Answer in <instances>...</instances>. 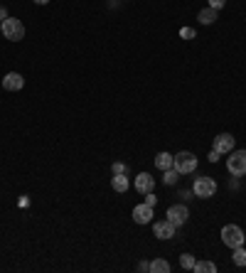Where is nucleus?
<instances>
[{
  "label": "nucleus",
  "mask_w": 246,
  "mask_h": 273,
  "mask_svg": "<svg viewBox=\"0 0 246 273\" xmlns=\"http://www.w3.org/2000/svg\"><path fill=\"white\" fill-rule=\"evenodd\" d=\"M126 172H128V167L123 163H113V175H126Z\"/></svg>",
  "instance_id": "nucleus-20"
},
{
  "label": "nucleus",
  "mask_w": 246,
  "mask_h": 273,
  "mask_svg": "<svg viewBox=\"0 0 246 273\" xmlns=\"http://www.w3.org/2000/svg\"><path fill=\"white\" fill-rule=\"evenodd\" d=\"M180 37H185V40H192V37H194V30H192V27H182V30H180Z\"/></svg>",
  "instance_id": "nucleus-21"
},
{
  "label": "nucleus",
  "mask_w": 246,
  "mask_h": 273,
  "mask_svg": "<svg viewBox=\"0 0 246 273\" xmlns=\"http://www.w3.org/2000/svg\"><path fill=\"white\" fill-rule=\"evenodd\" d=\"M177 177H180V172H177L175 167L165 170V185H175V182H177Z\"/></svg>",
  "instance_id": "nucleus-19"
},
{
  "label": "nucleus",
  "mask_w": 246,
  "mask_h": 273,
  "mask_svg": "<svg viewBox=\"0 0 246 273\" xmlns=\"http://www.w3.org/2000/svg\"><path fill=\"white\" fill-rule=\"evenodd\" d=\"M192 271H197V273H217V266L212 261H197Z\"/></svg>",
  "instance_id": "nucleus-15"
},
{
  "label": "nucleus",
  "mask_w": 246,
  "mask_h": 273,
  "mask_svg": "<svg viewBox=\"0 0 246 273\" xmlns=\"http://www.w3.org/2000/svg\"><path fill=\"white\" fill-rule=\"evenodd\" d=\"M0 30H3V37L10 40V42H20L25 37V25L18 18H5L0 23Z\"/></svg>",
  "instance_id": "nucleus-1"
},
{
  "label": "nucleus",
  "mask_w": 246,
  "mask_h": 273,
  "mask_svg": "<svg viewBox=\"0 0 246 273\" xmlns=\"http://www.w3.org/2000/svg\"><path fill=\"white\" fill-rule=\"evenodd\" d=\"M133 221H136V224H150V221H153V207H148L145 202L138 204V207L133 209Z\"/></svg>",
  "instance_id": "nucleus-9"
},
{
  "label": "nucleus",
  "mask_w": 246,
  "mask_h": 273,
  "mask_svg": "<svg viewBox=\"0 0 246 273\" xmlns=\"http://www.w3.org/2000/svg\"><path fill=\"white\" fill-rule=\"evenodd\" d=\"M187 217H190V209L185 204H172L167 209V221H172L175 226H182L187 221Z\"/></svg>",
  "instance_id": "nucleus-6"
},
{
  "label": "nucleus",
  "mask_w": 246,
  "mask_h": 273,
  "mask_svg": "<svg viewBox=\"0 0 246 273\" xmlns=\"http://www.w3.org/2000/svg\"><path fill=\"white\" fill-rule=\"evenodd\" d=\"M244 231H241V226H236V224H226V226H221V241L229 246V248H236V246H244Z\"/></svg>",
  "instance_id": "nucleus-4"
},
{
  "label": "nucleus",
  "mask_w": 246,
  "mask_h": 273,
  "mask_svg": "<svg viewBox=\"0 0 246 273\" xmlns=\"http://www.w3.org/2000/svg\"><path fill=\"white\" fill-rule=\"evenodd\" d=\"M145 204H148V207H155V204H158V197H155L153 192H145Z\"/></svg>",
  "instance_id": "nucleus-22"
},
{
  "label": "nucleus",
  "mask_w": 246,
  "mask_h": 273,
  "mask_svg": "<svg viewBox=\"0 0 246 273\" xmlns=\"http://www.w3.org/2000/svg\"><path fill=\"white\" fill-rule=\"evenodd\" d=\"M231 258H234V263H236V266H246V251H244V246H236Z\"/></svg>",
  "instance_id": "nucleus-17"
},
{
  "label": "nucleus",
  "mask_w": 246,
  "mask_h": 273,
  "mask_svg": "<svg viewBox=\"0 0 246 273\" xmlns=\"http://www.w3.org/2000/svg\"><path fill=\"white\" fill-rule=\"evenodd\" d=\"M172 167L180 172V175H190V172H194L197 170V158L192 155V153H177L175 158H172Z\"/></svg>",
  "instance_id": "nucleus-3"
},
{
  "label": "nucleus",
  "mask_w": 246,
  "mask_h": 273,
  "mask_svg": "<svg viewBox=\"0 0 246 273\" xmlns=\"http://www.w3.org/2000/svg\"><path fill=\"white\" fill-rule=\"evenodd\" d=\"M219 158H221V155H219V153H217V150L212 148V153H209V163H217Z\"/></svg>",
  "instance_id": "nucleus-24"
},
{
  "label": "nucleus",
  "mask_w": 246,
  "mask_h": 273,
  "mask_svg": "<svg viewBox=\"0 0 246 273\" xmlns=\"http://www.w3.org/2000/svg\"><path fill=\"white\" fill-rule=\"evenodd\" d=\"M111 187H113L116 192H126V190H128V177H126V175H113Z\"/></svg>",
  "instance_id": "nucleus-14"
},
{
  "label": "nucleus",
  "mask_w": 246,
  "mask_h": 273,
  "mask_svg": "<svg viewBox=\"0 0 246 273\" xmlns=\"http://www.w3.org/2000/svg\"><path fill=\"white\" fill-rule=\"evenodd\" d=\"M226 170H229L234 177L246 175V150H231L229 158H226Z\"/></svg>",
  "instance_id": "nucleus-2"
},
{
  "label": "nucleus",
  "mask_w": 246,
  "mask_h": 273,
  "mask_svg": "<svg viewBox=\"0 0 246 273\" xmlns=\"http://www.w3.org/2000/svg\"><path fill=\"white\" fill-rule=\"evenodd\" d=\"M32 3H37V5H47L50 0H32Z\"/></svg>",
  "instance_id": "nucleus-27"
},
{
  "label": "nucleus",
  "mask_w": 246,
  "mask_h": 273,
  "mask_svg": "<svg viewBox=\"0 0 246 273\" xmlns=\"http://www.w3.org/2000/svg\"><path fill=\"white\" fill-rule=\"evenodd\" d=\"M192 192H194V197L209 199V197H214V192H217V182H214L212 177H197L194 185H192Z\"/></svg>",
  "instance_id": "nucleus-5"
},
{
  "label": "nucleus",
  "mask_w": 246,
  "mask_h": 273,
  "mask_svg": "<svg viewBox=\"0 0 246 273\" xmlns=\"http://www.w3.org/2000/svg\"><path fill=\"white\" fill-rule=\"evenodd\" d=\"M5 18H8V13H5V10H3V8H0V23H3V20H5Z\"/></svg>",
  "instance_id": "nucleus-26"
},
{
  "label": "nucleus",
  "mask_w": 246,
  "mask_h": 273,
  "mask_svg": "<svg viewBox=\"0 0 246 273\" xmlns=\"http://www.w3.org/2000/svg\"><path fill=\"white\" fill-rule=\"evenodd\" d=\"M194 263H197V261H194V256H192V253H182V256H180V266H182V268L192 271V268H194Z\"/></svg>",
  "instance_id": "nucleus-18"
},
{
  "label": "nucleus",
  "mask_w": 246,
  "mask_h": 273,
  "mask_svg": "<svg viewBox=\"0 0 246 273\" xmlns=\"http://www.w3.org/2000/svg\"><path fill=\"white\" fill-rule=\"evenodd\" d=\"M214 150H217L219 155L231 153V150H234V136H231V133H219V136L214 138Z\"/></svg>",
  "instance_id": "nucleus-7"
},
{
  "label": "nucleus",
  "mask_w": 246,
  "mask_h": 273,
  "mask_svg": "<svg viewBox=\"0 0 246 273\" xmlns=\"http://www.w3.org/2000/svg\"><path fill=\"white\" fill-rule=\"evenodd\" d=\"M150 271H153V273H167V271H170V263H167L165 258H155V261L150 263Z\"/></svg>",
  "instance_id": "nucleus-16"
},
{
  "label": "nucleus",
  "mask_w": 246,
  "mask_h": 273,
  "mask_svg": "<svg viewBox=\"0 0 246 273\" xmlns=\"http://www.w3.org/2000/svg\"><path fill=\"white\" fill-rule=\"evenodd\" d=\"M226 5V0H209V8H214V10H221Z\"/></svg>",
  "instance_id": "nucleus-23"
},
{
  "label": "nucleus",
  "mask_w": 246,
  "mask_h": 273,
  "mask_svg": "<svg viewBox=\"0 0 246 273\" xmlns=\"http://www.w3.org/2000/svg\"><path fill=\"white\" fill-rule=\"evenodd\" d=\"M25 86V79H23V74H18V72H10V74H5V79H3V89L5 91H20Z\"/></svg>",
  "instance_id": "nucleus-8"
},
{
  "label": "nucleus",
  "mask_w": 246,
  "mask_h": 273,
  "mask_svg": "<svg viewBox=\"0 0 246 273\" xmlns=\"http://www.w3.org/2000/svg\"><path fill=\"white\" fill-rule=\"evenodd\" d=\"M153 234L158 236V239H172L175 236V224L172 221H155L153 224Z\"/></svg>",
  "instance_id": "nucleus-10"
},
{
  "label": "nucleus",
  "mask_w": 246,
  "mask_h": 273,
  "mask_svg": "<svg viewBox=\"0 0 246 273\" xmlns=\"http://www.w3.org/2000/svg\"><path fill=\"white\" fill-rule=\"evenodd\" d=\"M197 20H199L202 25H212V23L217 20V10H214V8H204V10H199Z\"/></svg>",
  "instance_id": "nucleus-13"
},
{
  "label": "nucleus",
  "mask_w": 246,
  "mask_h": 273,
  "mask_svg": "<svg viewBox=\"0 0 246 273\" xmlns=\"http://www.w3.org/2000/svg\"><path fill=\"white\" fill-rule=\"evenodd\" d=\"M153 187H155V180H153V175H148V172H140V175L136 177V190H138L140 194H145V192H153Z\"/></svg>",
  "instance_id": "nucleus-11"
},
{
  "label": "nucleus",
  "mask_w": 246,
  "mask_h": 273,
  "mask_svg": "<svg viewBox=\"0 0 246 273\" xmlns=\"http://www.w3.org/2000/svg\"><path fill=\"white\" fill-rule=\"evenodd\" d=\"M172 158H175V155H170V153H158V155H155V167L170 170V167H172Z\"/></svg>",
  "instance_id": "nucleus-12"
},
{
  "label": "nucleus",
  "mask_w": 246,
  "mask_h": 273,
  "mask_svg": "<svg viewBox=\"0 0 246 273\" xmlns=\"http://www.w3.org/2000/svg\"><path fill=\"white\" fill-rule=\"evenodd\" d=\"M138 268H140V271H150V263H145V261H140V263H138Z\"/></svg>",
  "instance_id": "nucleus-25"
}]
</instances>
